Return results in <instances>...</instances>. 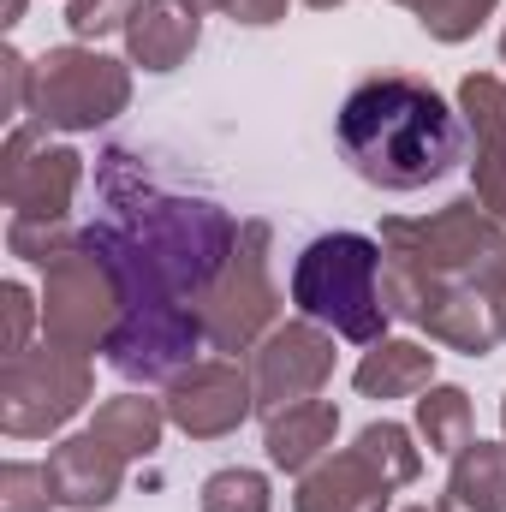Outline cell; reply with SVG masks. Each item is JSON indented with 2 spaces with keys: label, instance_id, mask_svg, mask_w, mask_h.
<instances>
[{
  "label": "cell",
  "instance_id": "obj_5",
  "mask_svg": "<svg viewBox=\"0 0 506 512\" xmlns=\"http://www.w3.org/2000/svg\"><path fill=\"white\" fill-rule=\"evenodd\" d=\"M42 274H48V286H42V334H48V346H66L78 358L108 352V340H114V328L126 316V292H120L114 262L78 233V245H66L54 262H42Z\"/></svg>",
  "mask_w": 506,
  "mask_h": 512
},
{
  "label": "cell",
  "instance_id": "obj_20",
  "mask_svg": "<svg viewBox=\"0 0 506 512\" xmlns=\"http://www.w3.org/2000/svg\"><path fill=\"white\" fill-rule=\"evenodd\" d=\"M477 423H471V393L465 387H429L423 399H417V435L429 441V453H459V447H471L477 435H471Z\"/></svg>",
  "mask_w": 506,
  "mask_h": 512
},
{
  "label": "cell",
  "instance_id": "obj_31",
  "mask_svg": "<svg viewBox=\"0 0 506 512\" xmlns=\"http://www.w3.org/2000/svg\"><path fill=\"white\" fill-rule=\"evenodd\" d=\"M221 12H227L233 24H256V30H262V24H280V18H286V0H227Z\"/></svg>",
  "mask_w": 506,
  "mask_h": 512
},
{
  "label": "cell",
  "instance_id": "obj_19",
  "mask_svg": "<svg viewBox=\"0 0 506 512\" xmlns=\"http://www.w3.org/2000/svg\"><path fill=\"white\" fill-rule=\"evenodd\" d=\"M447 495L471 512H506V441H471V447H459Z\"/></svg>",
  "mask_w": 506,
  "mask_h": 512
},
{
  "label": "cell",
  "instance_id": "obj_21",
  "mask_svg": "<svg viewBox=\"0 0 506 512\" xmlns=\"http://www.w3.org/2000/svg\"><path fill=\"white\" fill-rule=\"evenodd\" d=\"M352 447L376 465L393 489H405V483L423 477V447H411V429H405V423H387V417H381V423H370Z\"/></svg>",
  "mask_w": 506,
  "mask_h": 512
},
{
  "label": "cell",
  "instance_id": "obj_3",
  "mask_svg": "<svg viewBox=\"0 0 506 512\" xmlns=\"http://www.w3.org/2000/svg\"><path fill=\"white\" fill-rule=\"evenodd\" d=\"M506 262V227L477 203L459 197L435 215H387L381 221V298L387 316L411 322L429 286H453L471 280L483 286Z\"/></svg>",
  "mask_w": 506,
  "mask_h": 512
},
{
  "label": "cell",
  "instance_id": "obj_8",
  "mask_svg": "<svg viewBox=\"0 0 506 512\" xmlns=\"http://www.w3.org/2000/svg\"><path fill=\"white\" fill-rule=\"evenodd\" d=\"M90 358L66 352V346H30L18 358L0 364V429L12 441H36V435H54L66 429L84 399H90Z\"/></svg>",
  "mask_w": 506,
  "mask_h": 512
},
{
  "label": "cell",
  "instance_id": "obj_18",
  "mask_svg": "<svg viewBox=\"0 0 506 512\" xmlns=\"http://www.w3.org/2000/svg\"><path fill=\"white\" fill-rule=\"evenodd\" d=\"M161 423H167V405H155V399H143V393H114V399H102L96 417H90V429H96L108 447H120L126 459H149V453L161 447Z\"/></svg>",
  "mask_w": 506,
  "mask_h": 512
},
{
  "label": "cell",
  "instance_id": "obj_7",
  "mask_svg": "<svg viewBox=\"0 0 506 512\" xmlns=\"http://www.w3.org/2000/svg\"><path fill=\"white\" fill-rule=\"evenodd\" d=\"M268 251H274V227H268V221H245V227H239V245H233L227 268H221V280H215V286H209V298H203L209 346H215V352H227V358L256 352V346L274 334L280 286H274Z\"/></svg>",
  "mask_w": 506,
  "mask_h": 512
},
{
  "label": "cell",
  "instance_id": "obj_16",
  "mask_svg": "<svg viewBox=\"0 0 506 512\" xmlns=\"http://www.w3.org/2000/svg\"><path fill=\"white\" fill-rule=\"evenodd\" d=\"M334 429H340L334 399H304V405L268 411V429H262L268 465H274V471H298V477H304L316 459H328V453H334Z\"/></svg>",
  "mask_w": 506,
  "mask_h": 512
},
{
  "label": "cell",
  "instance_id": "obj_11",
  "mask_svg": "<svg viewBox=\"0 0 506 512\" xmlns=\"http://www.w3.org/2000/svg\"><path fill=\"white\" fill-rule=\"evenodd\" d=\"M161 405H167V423H179L191 441H221L256 411V387L251 370H239L233 358H197L167 382Z\"/></svg>",
  "mask_w": 506,
  "mask_h": 512
},
{
  "label": "cell",
  "instance_id": "obj_13",
  "mask_svg": "<svg viewBox=\"0 0 506 512\" xmlns=\"http://www.w3.org/2000/svg\"><path fill=\"white\" fill-rule=\"evenodd\" d=\"M411 322H417V328H423L435 346H447V352H465V358H483V352H495V346H501L495 304H489V292H483V286H471V280L429 286Z\"/></svg>",
  "mask_w": 506,
  "mask_h": 512
},
{
  "label": "cell",
  "instance_id": "obj_9",
  "mask_svg": "<svg viewBox=\"0 0 506 512\" xmlns=\"http://www.w3.org/2000/svg\"><path fill=\"white\" fill-rule=\"evenodd\" d=\"M78 179H84V155L66 149V143H48V126H18L6 137V155H0V191L12 203V215H30V221H66L72 197H78Z\"/></svg>",
  "mask_w": 506,
  "mask_h": 512
},
{
  "label": "cell",
  "instance_id": "obj_27",
  "mask_svg": "<svg viewBox=\"0 0 506 512\" xmlns=\"http://www.w3.org/2000/svg\"><path fill=\"white\" fill-rule=\"evenodd\" d=\"M131 12H137V0H66V24H72V36L78 42H102V36H126Z\"/></svg>",
  "mask_w": 506,
  "mask_h": 512
},
{
  "label": "cell",
  "instance_id": "obj_15",
  "mask_svg": "<svg viewBox=\"0 0 506 512\" xmlns=\"http://www.w3.org/2000/svg\"><path fill=\"white\" fill-rule=\"evenodd\" d=\"M203 36V12H191L185 0H137L126 24V54L143 72H179L197 54Z\"/></svg>",
  "mask_w": 506,
  "mask_h": 512
},
{
  "label": "cell",
  "instance_id": "obj_36",
  "mask_svg": "<svg viewBox=\"0 0 506 512\" xmlns=\"http://www.w3.org/2000/svg\"><path fill=\"white\" fill-rule=\"evenodd\" d=\"M304 6H316V12H328V6H346V0H304Z\"/></svg>",
  "mask_w": 506,
  "mask_h": 512
},
{
  "label": "cell",
  "instance_id": "obj_24",
  "mask_svg": "<svg viewBox=\"0 0 506 512\" xmlns=\"http://www.w3.org/2000/svg\"><path fill=\"white\" fill-rule=\"evenodd\" d=\"M203 512H274L268 477L251 465H227L203 483Z\"/></svg>",
  "mask_w": 506,
  "mask_h": 512
},
{
  "label": "cell",
  "instance_id": "obj_14",
  "mask_svg": "<svg viewBox=\"0 0 506 512\" xmlns=\"http://www.w3.org/2000/svg\"><path fill=\"white\" fill-rule=\"evenodd\" d=\"M387 495H393V483L381 477L358 447H346V453L316 459L298 477L292 512H387Z\"/></svg>",
  "mask_w": 506,
  "mask_h": 512
},
{
  "label": "cell",
  "instance_id": "obj_25",
  "mask_svg": "<svg viewBox=\"0 0 506 512\" xmlns=\"http://www.w3.org/2000/svg\"><path fill=\"white\" fill-rule=\"evenodd\" d=\"M54 501V483H48V465H30V459H6L0 465V512H48Z\"/></svg>",
  "mask_w": 506,
  "mask_h": 512
},
{
  "label": "cell",
  "instance_id": "obj_39",
  "mask_svg": "<svg viewBox=\"0 0 506 512\" xmlns=\"http://www.w3.org/2000/svg\"><path fill=\"white\" fill-rule=\"evenodd\" d=\"M501 423H506V399H501Z\"/></svg>",
  "mask_w": 506,
  "mask_h": 512
},
{
  "label": "cell",
  "instance_id": "obj_35",
  "mask_svg": "<svg viewBox=\"0 0 506 512\" xmlns=\"http://www.w3.org/2000/svg\"><path fill=\"white\" fill-rule=\"evenodd\" d=\"M435 512H471V507H459L453 495H441V501H435Z\"/></svg>",
  "mask_w": 506,
  "mask_h": 512
},
{
  "label": "cell",
  "instance_id": "obj_12",
  "mask_svg": "<svg viewBox=\"0 0 506 512\" xmlns=\"http://www.w3.org/2000/svg\"><path fill=\"white\" fill-rule=\"evenodd\" d=\"M126 453L108 447L96 429L84 435H66L54 453H48V483H54V501L60 507H78V512H96L108 501H120L126 489Z\"/></svg>",
  "mask_w": 506,
  "mask_h": 512
},
{
  "label": "cell",
  "instance_id": "obj_38",
  "mask_svg": "<svg viewBox=\"0 0 506 512\" xmlns=\"http://www.w3.org/2000/svg\"><path fill=\"white\" fill-rule=\"evenodd\" d=\"M405 512H435V507H405Z\"/></svg>",
  "mask_w": 506,
  "mask_h": 512
},
{
  "label": "cell",
  "instance_id": "obj_33",
  "mask_svg": "<svg viewBox=\"0 0 506 512\" xmlns=\"http://www.w3.org/2000/svg\"><path fill=\"white\" fill-rule=\"evenodd\" d=\"M0 6H6V18H0V24H18V18H24V0H0Z\"/></svg>",
  "mask_w": 506,
  "mask_h": 512
},
{
  "label": "cell",
  "instance_id": "obj_30",
  "mask_svg": "<svg viewBox=\"0 0 506 512\" xmlns=\"http://www.w3.org/2000/svg\"><path fill=\"white\" fill-rule=\"evenodd\" d=\"M0 72H6V114H24L30 108V60L18 48L0 54Z\"/></svg>",
  "mask_w": 506,
  "mask_h": 512
},
{
  "label": "cell",
  "instance_id": "obj_2",
  "mask_svg": "<svg viewBox=\"0 0 506 512\" xmlns=\"http://www.w3.org/2000/svg\"><path fill=\"white\" fill-rule=\"evenodd\" d=\"M340 155L376 191H423L465 161V126L435 84L411 72H376L340 102Z\"/></svg>",
  "mask_w": 506,
  "mask_h": 512
},
{
  "label": "cell",
  "instance_id": "obj_4",
  "mask_svg": "<svg viewBox=\"0 0 506 512\" xmlns=\"http://www.w3.org/2000/svg\"><path fill=\"white\" fill-rule=\"evenodd\" d=\"M292 304L298 316L322 322L352 346H376L387 328L381 298V245L364 233H322L292 262Z\"/></svg>",
  "mask_w": 506,
  "mask_h": 512
},
{
  "label": "cell",
  "instance_id": "obj_6",
  "mask_svg": "<svg viewBox=\"0 0 506 512\" xmlns=\"http://www.w3.org/2000/svg\"><path fill=\"white\" fill-rule=\"evenodd\" d=\"M131 102V72L120 60L66 42L30 66V120L48 131H96Z\"/></svg>",
  "mask_w": 506,
  "mask_h": 512
},
{
  "label": "cell",
  "instance_id": "obj_17",
  "mask_svg": "<svg viewBox=\"0 0 506 512\" xmlns=\"http://www.w3.org/2000/svg\"><path fill=\"white\" fill-rule=\"evenodd\" d=\"M352 382L364 399H411L435 387V352L417 340H376L370 358L352 370Z\"/></svg>",
  "mask_w": 506,
  "mask_h": 512
},
{
  "label": "cell",
  "instance_id": "obj_10",
  "mask_svg": "<svg viewBox=\"0 0 506 512\" xmlns=\"http://www.w3.org/2000/svg\"><path fill=\"white\" fill-rule=\"evenodd\" d=\"M334 376V334L310 316L280 322L262 346L251 352V387H256V411H286L316 399Z\"/></svg>",
  "mask_w": 506,
  "mask_h": 512
},
{
  "label": "cell",
  "instance_id": "obj_29",
  "mask_svg": "<svg viewBox=\"0 0 506 512\" xmlns=\"http://www.w3.org/2000/svg\"><path fill=\"white\" fill-rule=\"evenodd\" d=\"M0 316H6V334H0V352H6V358H18V352H30V322H36V304H30V292H24L18 280H6V286H0Z\"/></svg>",
  "mask_w": 506,
  "mask_h": 512
},
{
  "label": "cell",
  "instance_id": "obj_26",
  "mask_svg": "<svg viewBox=\"0 0 506 512\" xmlns=\"http://www.w3.org/2000/svg\"><path fill=\"white\" fill-rule=\"evenodd\" d=\"M66 245H78V233L66 221H30V215L6 221V251L24 256V262H54Z\"/></svg>",
  "mask_w": 506,
  "mask_h": 512
},
{
  "label": "cell",
  "instance_id": "obj_32",
  "mask_svg": "<svg viewBox=\"0 0 506 512\" xmlns=\"http://www.w3.org/2000/svg\"><path fill=\"white\" fill-rule=\"evenodd\" d=\"M483 292H489V304H495V322H501V340H506V262L483 280Z\"/></svg>",
  "mask_w": 506,
  "mask_h": 512
},
{
  "label": "cell",
  "instance_id": "obj_23",
  "mask_svg": "<svg viewBox=\"0 0 506 512\" xmlns=\"http://www.w3.org/2000/svg\"><path fill=\"white\" fill-rule=\"evenodd\" d=\"M399 6H411V18H417L435 42H471V36L495 18L501 0H399Z\"/></svg>",
  "mask_w": 506,
  "mask_h": 512
},
{
  "label": "cell",
  "instance_id": "obj_37",
  "mask_svg": "<svg viewBox=\"0 0 506 512\" xmlns=\"http://www.w3.org/2000/svg\"><path fill=\"white\" fill-rule=\"evenodd\" d=\"M501 60H506V30H501Z\"/></svg>",
  "mask_w": 506,
  "mask_h": 512
},
{
  "label": "cell",
  "instance_id": "obj_28",
  "mask_svg": "<svg viewBox=\"0 0 506 512\" xmlns=\"http://www.w3.org/2000/svg\"><path fill=\"white\" fill-rule=\"evenodd\" d=\"M471 179H477V203L495 215L506 227V143H489V149H477V161H471Z\"/></svg>",
  "mask_w": 506,
  "mask_h": 512
},
{
  "label": "cell",
  "instance_id": "obj_1",
  "mask_svg": "<svg viewBox=\"0 0 506 512\" xmlns=\"http://www.w3.org/2000/svg\"><path fill=\"white\" fill-rule=\"evenodd\" d=\"M96 191L108 215L84 227V239L114 262L126 316L108 340V364L126 382H173L197 364V346H209L203 298L221 280L227 256L239 245V227L215 197L167 185L137 149L96 155Z\"/></svg>",
  "mask_w": 506,
  "mask_h": 512
},
{
  "label": "cell",
  "instance_id": "obj_34",
  "mask_svg": "<svg viewBox=\"0 0 506 512\" xmlns=\"http://www.w3.org/2000/svg\"><path fill=\"white\" fill-rule=\"evenodd\" d=\"M185 6H191V12H221L227 0H185Z\"/></svg>",
  "mask_w": 506,
  "mask_h": 512
},
{
  "label": "cell",
  "instance_id": "obj_22",
  "mask_svg": "<svg viewBox=\"0 0 506 512\" xmlns=\"http://www.w3.org/2000/svg\"><path fill=\"white\" fill-rule=\"evenodd\" d=\"M459 114H465V131H471L477 149L506 143V84L495 72H471L459 84Z\"/></svg>",
  "mask_w": 506,
  "mask_h": 512
}]
</instances>
